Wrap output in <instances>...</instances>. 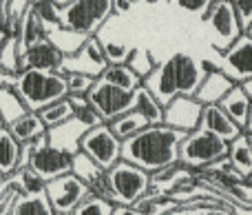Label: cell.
I'll return each instance as SVG.
<instances>
[{
  "label": "cell",
  "instance_id": "cell-1",
  "mask_svg": "<svg viewBox=\"0 0 252 215\" xmlns=\"http://www.w3.org/2000/svg\"><path fill=\"white\" fill-rule=\"evenodd\" d=\"M184 133L166 124H148L139 133L122 142V160L146 171L148 176L177 162V151Z\"/></svg>",
  "mask_w": 252,
  "mask_h": 215
},
{
  "label": "cell",
  "instance_id": "cell-2",
  "mask_svg": "<svg viewBox=\"0 0 252 215\" xmlns=\"http://www.w3.org/2000/svg\"><path fill=\"white\" fill-rule=\"evenodd\" d=\"M201 78L204 73L195 58L188 53H173L164 62H157L155 69L142 80V87L164 109L177 96H195Z\"/></svg>",
  "mask_w": 252,
  "mask_h": 215
},
{
  "label": "cell",
  "instance_id": "cell-3",
  "mask_svg": "<svg viewBox=\"0 0 252 215\" xmlns=\"http://www.w3.org/2000/svg\"><path fill=\"white\" fill-rule=\"evenodd\" d=\"M11 93L25 111H40L66 98V78L60 71L20 69L13 78Z\"/></svg>",
  "mask_w": 252,
  "mask_h": 215
},
{
  "label": "cell",
  "instance_id": "cell-4",
  "mask_svg": "<svg viewBox=\"0 0 252 215\" xmlns=\"http://www.w3.org/2000/svg\"><path fill=\"white\" fill-rule=\"evenodd\" d=\"M73 151L51 142L49 136L38 138L31 144H20V162L18 167H29L40 180L49 182L58 176L71 173Z\"/></svg>",
  "mask_w": 252,
  "mask_h": 215
},
{
  "label": "cell",
  "instance_id": "cell-5",
  "mask_svg": "<svg viewBox=\"0 0 252 215\" xmlns=\"http://www.w3.org/2000/svg\"><path fill=\"white\" fill-rule=\"evenodd\" d=\"M195 173L215 193L223 195L226 200H230V202L239 204V207H244V209H252L250 180L239 176V173L232 169V164L228 162V158L217 160V162L208 164V167H204V169H197Z\"/></svg>",
  "mask_w": 252,
  "mask_h": 215
},
{
  "label": "cell",
  "instance_id": "cell-6",
  "mask_svg": "<svg viewBox=\"0 0 252 215\" xmlns=\"http://www.w3.org/2000/svg\"><path fill=\"white\" fill-rule=\"evenodd\" d=\"M111 16V0H69L64 7H60V25L84 38L95 36Z\"/></svg>",
  "mask_w": 252,
  "mask_h": 215
},
{
  "label": "cell",
  "instance_id": "cell-7",
  "mask_svg": "<svg viewBox=\"0 0 252 215\" xmlns=\"http://www.w3.org/2000/svg\"><path fill=\"white\" fill-rule=\"evenodd\" d=\"M228 153V142H223L221 138L213 136L208 131H195L184 133L182 142H179V151H177V160L182 164L190 169H204L208 164L217 162V160L226 158Z\"/></svg>",
  "mask_w": 252,
  "mask_h": 215
},
{
  "label": "cell",
  "instance_id": "cell-8",
  "mask_svg": "<svg viewBox=\"0 0 252 215\" xmlns=\"http://www.w3.org/2000/svg\"><path fill=\"white\" fill-rule=\"evenodd\" d=\"M106 176H109L115 207H133L139 198H144L151 191V176L124 160L115 162L106 171Z\"/></svg>",
  "mask_w": 252,
  "mask_h": 215
},
{
  "label": "cell",
  "instance_id": "cell-9",
  "mask_svg": "<svg viewBox=\"0 0 252 215\" xmlns=\"http://www.w3.org/2000/svg\"><path fill=\"white\" fill-rule=\"evenodd\" d=\"M78 151L84 153L91 162H95L97 167L109 171L115 162L122 160V142L111 133V129L106 124H97L93 129H87L82 136L78 138Z\"/></svg>",
  "mask_w": 252,
  "mask_h": 215
},
{
  "label": "cell",
  "instance_id": "cell-10",
  "mask_svg": "<svg viewBox=\"0 0 252 215\" xmlns=\"http://www.w3.org/2000/svg\"><path fill=\"white\" fill-rule=\"evenodd\" d=\"M204 22L208 25L210 44L217 49V53L226 51V49L244 34L228 0H213L208 13L204 16Z\"/></svg>",
  "mask_w": 252,
  "mask_h": 215
},
{
  "label": "cell",
  "instance_id": "cell-11",
  "mask_svg": "<svg viewBox=\"0 0 252 215\" xmlns=\"http://www.w3.org/2000/svg\"><path fill=\"white\" fill-rule=\"evenodd\" d=\"M44 195L56 215H69L89 195V189L73 173H64L44 182Z\"/></svg>",
  "mask_w": 252,
  "mask_h": 215
},
{
  "label": "cell",
  "instance_id": "cell-12",
  "mask_svg": "<svg viewBox=\"0 0 252 215\" xmlns=\"http://www.w3.org/2000/svg\"><path fill=\"white\" fill-rule=\"evenodd\" d=\"M133 91H122V89L111 87V84L102 82V80H95L87 93V100H89V105L100 113L102 122H109V120H113V118H118V115L126 113V111H130Z\"/></svg>",
  "mask_w": 252,
  "mask_h": 215
},
{
  "label": "cell",
  "instance_id": "cell-13",
  "mask_svg": "<svg viewBox=\"0 0 252 215\" xmlns=\"http://www.w3.org/2000/svg\"><path fill=\"white\" fill-rule=\"evenodd\" d=\"M219 56H221L219 67H221V73L226 78H230L235 84L252 80V36L250 34H241Z\"/></svg>",
  "mask_w": 252,
  "mask_h": 215
},
{
  "label": "cell",
  "instance_id": "cell-14",
  "mask_svg": "<svg viewBox=\"0 0 252 215\" xmlns=\"http://www.w3.org/2000/svg\"><path fill=\"white\" fill-rule=\"evenodd\" d=\"M106 65H109V62H106L104 53H102L100 38L91 36V38L84 40V44L75 53L62 58L60 73H84V75H91V78L97 80Z\"/></svg>",
  "mask_w": 252,
  "mask_h": 215
},
{
  "label": "cell",
  "instance_id": "cell-15",
  "mask_svg": "<svg viewBox=\"0 0 252 215\" xmlns=\"http://www.w3.org/2000/svg\"><path fill=\"white\" fill-rule=\"evenodd\" d=\"M201 109H204V105L197 102L192 96H177L164 107L161 124H166L170 129H177L182 133L195 131L199 127Z\"/></svg>",
  "mask_w": 252,
  "mask_h": 215
},
{
  "label": "cell",
  "instance_id": "cell-16",
  "mask_svg": "<svg viewBox=\"0 0 252 215\" xmlns=\"http://www.w3.org/2000/svg\"><path fill=\"white\" fill-rule=\"evenodd\" d=\"M71 173H73L78 180L84 182V186L89 189V193L102 198L106 202L113 204V193H111V184H109V176H106V169L97 167L95 162L87 158L84 153L75 151L73 153V162H71ZM115 207V204H113Z\"/></svg>",
  "mask_w": 252,
  "mask_h": 215
},
{
  "label": "cell",
  "instance_id": "cell-17",
  "mask_svg": "<svg viewBox=\"0 0 252 215\" xmlns=\"http://www.w3.org/2000/svg\"><path fill=\"white\" fill-rule=\"evenodd\" d=\"M62 53L53 47L49 38L31 44V47L18 51V65L20 69H38V71H60Z\"/></svg>",
  "mask_w": 252,
  "mask_h": 215
},
{
  "label": "cell",
  "instance_id": "cell-18",
  "mask_svg": "<svg viewBox=\"0 0 252 215\" xmlns=\"http://www.w3.org/2000/svg\"><path fill=\"white\" fill-rule=\"evenodd\" d=\"M217 107L232 120V122L239 124L241 131L252 133V115H250L252 113V98L239 87V84H235V87L217 102Z\"/></svg>",
  "mask_w": 252,
  "mask_h": 215
},
{
  "label": "cell",
  "instance_id": "cell-19",
  "mask_svg": "<svg viewBox=\"0 0 252 215\" xmlns=\"http://www.w3.org/2000/svg\"><path fill=\"white\" fill-rule=\"evenodd\" d=\"M197 129L213 133V136L221 138L223 142H232L235 138H239L241 133H244L239 124L232 122V120L228 118L217 105H204V109H201V118H199V127Z\"/></svg>",
  "mask_w": 252,
  "mask_h": 215
},
{
  "label": "cell",
  "instance_id": "cell-20",
  "mask_svg": "<svg viewBox=\"0 0 252 215\" xmlns=\"http://www.w3.org/2000/svg\"><path fill=\"white\" fill-rule=\"evenodd\" d=\"M7 129L18 144H31V142H35L38 138L49 133L47 127L42 124V120H40L38 113H33V111H22L20 115L9 120Z\"/></svg>",
  "mask_w": 252,
  "mask_h": 215
},
{
  "label": "cell",
  "instance_id": "cell-21",
  "mask_svg": "<svg viewBox=\"0 0 252 215\" xmlns=\"http://www.w3.org/2000/svg\"><path fill=\"white\" fill-rule=\"evenodd\" d=\"M226 158L239 176L250 180V176H252V133L244 131L239 138L228 142Z\"/></svg>",
  "mask_w": 252,
  "mask_h": 215
},
{
  "label": "cell",
  "instance_id": "cell-22",
  "mask_svg": "<svg viewBox=\"0 0 252 215\" xmlns=\"http://www.w3.org/2000/svg\"><path fill=\"white\" fill-rule=\"evenodd\" d=\"M232 87H235V82H232L230 78H226L221 71H217V73H206L204 78H201L199 87H197L192 98H195L197 102H201V105H217Z\"/></svg>",
  "mask_w": 252,
  "mask_h": 215
},
{
  "label": "cell",
  "instance_id": "cell-23",
  "mask_svg": "<svg viewBox=\"0 0 252 215\" xmlns=\"http://www.w3.org/2000/svg\"><path fill=\"white\" fill-rule=\"evenodd\" d=\"M44 38H47V29L29 9V4H25L20 11V27H18V51H22V49L31 47V44L40 42Z\"/></svg>",
  "mask_w": 252,
  "mask_h": 215
},
{
  "label": "cell",
  "instance_id": "cell-24",
  "mask_svg": "<svg viewBox=\"0 0 252 215\" xmlns=\"http://www.w3.org/2000/svg\"><path fill=\"white\" fill-rule=\"evenodd\" d=\"M130 209L137 211L139 215H175L179 209V202L164 193L148 191V193L144 195V198H139Z\"/></svg>",
  "mask_w": 252,
  "mask_h": 215
},
{
  "label": "cell",
  "instance_id": "cell-25",
  "mask_svg": "<svg viewBox=\"0 0 252 215\" xmlns=\"http://www.w3.org/2000/svg\"><path fill=\"white\" fill-rule=\"evenodd\" d=\"M20 162V144L13 140L7 127H0V178L11 176Z\"/></svg>",
  "mask_w": 252,
  "mask_h": 215
},
{
  "label": "cell",
  "instance_id": "cell-26",
  "mask_svg": "<svg viewBox=\"0 0 252 215\" xmlns=\"http://www.w3.org/2000/svg\"><path fill=\"white\" fill-rule=\"evenodd\" d=\"M66 100H69V105H71V120H73L82 131L97 127V124H104L100 113L89 105L87 96H66Z\"/></svg>",
  "mask_w": 252,
  "mask_h": 215
},
{
  "label": "cell",
  "instance_id": "cell-27",
  "mask_svg": "<svg viewBox=\"0 0 252 215\" xmlns=\"http://www.w3.org/2000/svg\"><path fill=\"white\" fill-rule=\"evenodd\" d=\"M104 124L111 129V133H113L120 142L128 140L130 136H135V133H139L144 127H148V122L137 113V111H126V113L118 115V118L109 120V122H104Z\"/></svg>",
  "mask_w": 252,
  "mask_h": 215
},
{
  "label": "cell",
  "instance_id": "cell-28",
  "mask_svg": "<svg viewBox=\"0 0 252 215\" xmlns=\"http://www.w3.org/2000/svg\"><path fill=\"white\" fill-rule=\"evenodd\" d=\"M97 80L111 84V87L122 89V91H133V89H137L142 84V78L135 75L126 65H106Z\"/></svg>",
  "mask_w": 252,
  "mask_h": 215
},
{
  "label": "cell",
  "instance_id": "cell-29",
  "mask_svg": "<svg viewBox=\"0 0 252 215\" xmlns=\"http://www.w3.org/2000/svg\"><path fill=\"white\" fill-rule=\"evenodd\" d=\"M130 111H137L148 124H161V113L164 109L159 107V102L146 91V89L139 84L133 91V105H130Z\"/></svg>",
  "mask_w": 252,
  "mask_h": 215
},
{
  "label": "cell",
  "instance_id": "cell-30",
  "mask_svg": "<svg viewBox=\"0 0 252 215\" xmlns=\"http://www.w3.org/2000/svg\"><path fill=\"white\" fill-rule=\"evenodd\" d=\"M7 215H56L47 195H16Z\"/></svg>",
  "mask_w": 252,
  "mask_h": 215
},
{
  "label": "cell",
  "instance_id": "cell-31",
  "mask_svg": "<svg viewBox=\"0 0 252 215\" xmlns=\"http://www.w3.org/2000/svg\"><path fill=\"white\" fill-rule=\"evenodd\" d=\"M7 180L11 182V186L16 189L18 195L44 193V180H40V176H35L29 167H18L11 176H7Z\"/></svg>",
  "mask_w": 252,
  "mask_h": 215
},
{
  "label": "cell",
  "instance_id": "cell-32",
  "mask_svg": "<svg viewBox=\"0 0 252 215\" xmlns=\"http://www.w3.org/2000/svg\"><path fill=\"white\" fill-rule=\"evenodd\" d=\"M35 113L47 127V131H53L56 127H62V124H66L71 120V105L66 98H62V100L51 102V105H47L44 109L35 111Z\"/></svg>",
  "mask_w": 252,
  "mask_h": 215
},
{
  "label": "cell",
  "instance_id": "cell-33",
  "mask_svg": "<svg viewBox=\"0 0 252 215\" xmlns=\"http://www.w3.org/2000/svg\"><path fill=\"white\" fill-rule=\"evenodd\" d=\"M29 9L35 13L42 27L47 31H53V29H60V7H58L53 0H29Z\"/></svg>",
  "mask_w": 252,
  "mask_h": 215
},
{
  "label": "cell",
  "instance_id": "cell-34",
  "mask_svg": "<svg viewBox=\"0 0 252 215\" xmlns=\"http://www.w3.org/2000/svg\"><path fill=\"white\" fill-rule=\"evenodd\" d=\"M47 38L53 42V47L58 49V51L62 53V56H71V53H75L80 47L84 44V36L80 34H73V31L64 29V27H60V29H53V31H47Z\"/></svg>",
  "mask_w": 252,
  "mask_h": 215
},
{
  "label": "cell",
  "instance_id": "cell-35",
  "mask_svg": "<svg viewBox=\"0 0 252 215\" xmlns=\"http://www.w3.org/2000/svg\"><path fill=\"white\" fill-rule=\"evenodd\" d=\"M124 65L128 67L135 75H139V78L144 80L153 69H155L157 62L153 60L151 51H146V49H130V53H128V58H126Z\"/></svg>",
  "mask_w": 252,
  "mask_h": 215
},
{
  "label": "cell",
  "instance_id": "cell-36",
  "mask_svg": "<svg viewBox=\"0 0 252 215\" xmlns=\"http://www.w3.org/2000/svg\"><path fill=\"white\" fill-rule=\"evenodd\" d=\"M111 211H113V204L89 193L69 215H111Z\"/></svg>",
  "mask_w": 252,
  "mask_h": 215
},
{
  "label": "cell",
  "instance_id": "cell-37",
  "mask_svg": "<svg viewBox=\"0 0 252 215\" xmlns=\"http://www.w3.org/2000/svg\"><path fill=\"white\" fill-rule=\"evenodd\" d=\"M100 47H102V53H104L106 62L109 65H124L126 58L130 53V47L126 44H120V42H113V40H100Z\"/></svg>",
  "mask_w": 252,
  "mask_h": 215
},
{
  "label": "cell",
  "instance_id": "cell-38",
  "mask_svg": "<svg viewBox=\"0 0 252 215\" xmlns=\"http://www.w3.org/2000/svg\"><path fill=\"white\" fill-rule=\"evenodd\" d=\"M66 78V96H87L91 84L95 82V78L84 73H64Z\"/></svg>",
  "mask_w": 252,
  "mask_h": 215
},
{
  "label": "cell",
  "instance_id": "cell-39",
  "mask_svg": "<svg viewBox=\"0 0 252 215\" xmlns=\"http://www.w3.org/2000/svg\"><path fill=\"white\" fill-rule=\"evenodd\" d=\"M244 34L252 36V0H228Z\"/></svg>",
  "mask_w": 252,
  "mask_h": 215
},
{
  "label": "cell",
  "instance_id": "cell-40",
  "mask_svg": "<svg viewBox=\"0 0 252 215\" xmlns=\"http://www.w3.org/2000/svg\"><path fill=\"white\" fill-rule=\"evenodd\" d=\"M173 2H175V7L184 9V11H188V13H195V16H199L201 20H204V16L208 13L213 0H173Z\"/></svg>",
  "mask_w": 252,
  "mask_h": 215
},
{
  "label": "cell",
  "instance_id": "cell-41",
  "mask_svg": "<svg viewBox=\"0 0 252 215\" xmlns=\"http://www.w3.org/2000/svg\"><path fill=\"white\" fill-rule=\"evenodd\" d=\"M177 215H230L219 209H186V211H177Z\"/></svg>",
  "mask_w": 252,
  "mask_h": 215
},
{
  "label": "cell",
  "instance_id": "cell-42",
  "mask_svg": "<svg viewBox=\"0 0 252 215\" xmlns=\"http://www.w3.org/2000/svg\"><path fill=\"white\" fill-rule=\"evenodd\" d=\"M199 69H201V73H217V71H221V67H219V62H215V60H210V58H201L199 60Z\"/></svg>",
  "mask_w": 252,
  "mask_h": 215
},
{
  "label": "cell",
  "instance_id": "cell-43",
  "mask_svg": "<svg viewBox=\"0 0 252 215\" xmlns=\"http://www.w3.org/2000/svg\"><path fill=\"white\" fill-rule=\"evenodd\" d=\"M111 215H139L137 211H133L130 207H113Z\"/></svg>",
  "mask_w": 252,
  "mask_h": 215
},
{
  "label": "cell",
  "instance_id": "cell-44",
  "mask_svg": "<svg viewBox=\"0 0 252 215\" xmlns=\"http://www.w3.org/2000/svg\"><path fill=\"white\" fill-rule=\"evenodd\" d=\"M53 2H56V4H58V7H64V4H66V2H69V0H53Z\"/></svg>",
  "mask_w": 252,
  "mask_h": 215
},
{
  "label": "cell",
  "instance_id": "cell-45",
  "mask_svg": "<svg viewBox=\"0 0 252 215\" xmlns=\"http://www.w3.org/2000/svg\"><path fill=\"white\" fill-rule=\"evenodd\" d=\"M4 124L7 122H4V115H2V111H0V127H4Z\"/></svg>",
  "mask_w": 252,
  "mask_h": 215
},
{
  "label": "cell",
  "instance_id": "cell-46",
  "mask_svg": "<svg viewBox=\"0 0 252 215\" xmlns=\"http://www.w3.org/2000/svg\"><path fill=\"white\" fill-rule=\"evenodd\" d=\"M144 2H148V4H157V2H161V0H144Z\"/></svg>",
  "mask_w": 252,
  "mask_h": 215
},
{
  "label": "cell",
  "instance_id": "cell-47",
  "mask_svg": "<svg viewBox=\"0 0 252 215\" xmlns=\"http://www.w3.org/2000/svg\"><path fill=\"white\" fill-rule=\"evenodd\" d=\"M0 36H2V31H0Z\"/></svg>",
  "mask_w": 252,
  "mask_h": 215
},
{
  "label": "cell",
  "instance_id": "cell-48",
  "mask_svg": "<svg viewBox=\"0 0 252 215\" xmlns=\"http://www.w3.org/2000/svg\"><path fill=\"white\" fill-rule=\"evenodd\" d=\"M25 2H29V0H25Z\"/></svg>",
  "mask_w": 252,
  "mask_h": 215
}]
</instances>
